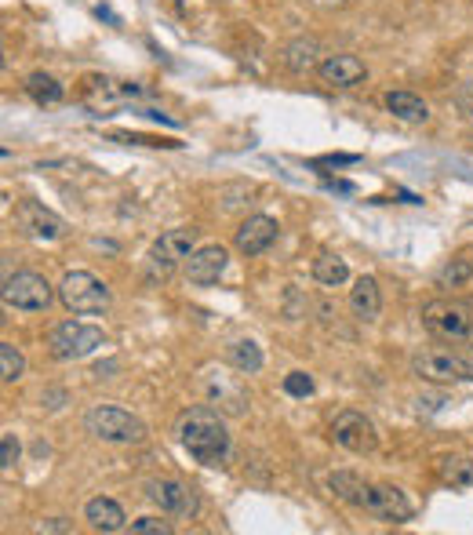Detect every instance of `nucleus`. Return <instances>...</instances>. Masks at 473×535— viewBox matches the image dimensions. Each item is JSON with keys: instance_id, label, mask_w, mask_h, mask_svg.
I'll list each match as a JSON object with an SVG mask.
<instances>
[{"instance_id": "1", "label": "nucleus", "mask_w": 473, "mask_h": 535, "mask_svg": "<svg viewBox=\"0 0 473 535\" xmlns=\"http://www.w3.org/2000/svg\"><path fill=\"white\" fill-rule=\"evenodd\" d=\"M328 488H332V492L339 495L343 503L357 506V510H364V514L379 517V521H386V525H404V521H412V517H415L412 495L404 492V488H397V485L364 481L361 474L339 470V474H332Z\"/></svg>"}, {"instance_id": "2", "label": "nucleus", "mask_w": 473, "mask_h": 535, "mask_svg": "<svg viewBox=\"0 0 473 535\" xmlns=\"http://www.w3.org/2000/svg\"><path fill=\"white\" fill-rule=\"evenodd\" d=\"M175 437H179L182 452L201 466H219L230 455V430L212 408H186L175 423Z\"/></svg>"}, {"instance_id": "3", "label": "nucleus", "mask_w": 473, "mask_h": 535, "mask_svg": "<svg viewBox=\"0 0 473 535\" xmlns=\"http://www.w3.org/2000/svg\"><path fill=\"white\" fill-rule=\"evenodd\" d=\"M423 328L441 343L473 346V303L466 299H433L423 306Z\"/></svg>"}, {"instance_id": "4", "label": "nucleus", "mask_w": 473, "mask_h": 535, "mask_svg": "<svg viewBox=\"0 0 473 535\" xmlns=\"http://www.w3.org/2000/svg\"><path fill=\"white\" fill-rule=\"evenodd\" d=\"M84 430L95 441H106V445H142L146 441V423H142L139 415L117 408V404H95V408H88Z\"/></svg>"}, {"instance_id": "5", "label": "nucleus", "mask_w": 473, "mask_h": 535, "mask_svg": "<svg viewBox=\"0 0 473 535\" xmlns=\"http://www.w3.org/2000/svg\"><path fill=\"white\" fill-rule=\"evenodd\" d=\"M102 346H106V332L84 321H62L48 335V350L55 361H84Z\"/></svg>"}, {"instance_id": "6", "label": "nucleus", "mask_w": 473, "mask_h": 535, "mask_svg": "<svg viewBox=\"0 0 473 535\" xmlns=\"http://www.w3.org/2000/svg\"><path fill=\"white\" fill-rule=\"evenodd\" d=\"M59 299L70 313L88 317V313H106V306H110V288H106V281H99L95 273L70 270L59 284Z\"/></svg>"}, {"instance_id": "7", "label": "nucleus", "mask_w": 473, "mask_h": 535, "mask_svg": "<svg viewBox=\"0 0 473 535\" xmlns=\"http://www.w3.org/2000/svg\"><path fill=\"white\" fill-rule=\"evenodd\" d=\"M197 252V230L193 226H175V230L161 233L150 248V273L153 277H172L186 259Z\"/></svg>"}, {"instance_id": "8", "label": "nucleus", "mask_w": 473, "mask_h": 535, "mask_svg": "<svg viewBox=\"0 0 473 535\" xmlns=\"http://www.w3.org/2000/svg\"><path fill=\"white\" fill-rule=\"evenodd\" d=\"M51 299H55V292H51V284L44 281L41 273L19 270L4 277V306H11V310L41 313L51 306Z\"/></svg>"}, {"instance_id": "9", "label": "nucleus", "mask_w": 473, "mask_h": 535, "mask_svg": "<svg viewBox=\"0 0 473 535\" xmlns=\"http://www.w3.org/2000/svg\"><path fill=\"white\" fill-rule=\"evenodd\" d=\"M332 441L339 448L353 455H372L379 448V434H375V423L357 408H343V412L332 419Z\"/></svg>"}, {"instance_id": "10", "label": "nucleus", "mask_w": 473, "mask_h": 535, "mask_svg": "<svg viewBox=\"0 0 473 535\" xmlns=\"http://www.w3.org/2000/svg\"><path fill=\"white\" fill-rule=\"evenodd\" d=\"M412 375L426 383H473V364L448 350H419L412 357Z\"/></svg>"}, {"instance_id": "11", "label": "nucleus", "mask_w": 473, "mask_h": 535, "mask_svg": "<svg viewBox=\"0 0 473 535\" xmlns=\"http://www.w3.org/2000/svg\"><path fill=\"white\" fill-rule=\"evenodd\" d=\"M135 95H139L135 84L113 81V77H99V73L84 77V84H81V102L91 113H99V117L102 113L117 110V106H124V102L135 99Z\"/></svg>"}, {"instance_id": "12", "label": "nucleus", "mask_w": 473, "mask_h": 535, "mask_svg": "<svg viewBox=\"0 0 473 535\" xmlns=\"http://www.w3.org/2000/svg\"><path fill=\"white\" fill-rule=\"evenodd\" d=\"M146 499L157 503L164 514H172V517H193L201 510L197 492H193L190 485L175 481V477H153V481H146Z\"/></svg>"}, {"instance_id": "13", "label": "nucleus", "mask_w": 473, "mask_h": 535, "mask_svg": "<svg viewBox=\"0 0 473 535\" xmlns=\"http://www.w3.org/2000/svg\"><path fill=\"white\" fill-rule=\"evenodd\" d=\"M317 77L328 88H357V84L368 81V66L357 55H350V51H335V55H324L321 59Z\"/></svg>"}, {"instance_id": "14", "label": "nucleus", "mask_w": 473, "mask_h": 535, "mask_svg": "<svg viewBox=\"0 0 473 535\" xmlns=\"http://www.w3.org/2000/svg\"><path fill=\"white\" fill-rule=\"evenodd\" d=\"M226 266H230V255H226V248L222 244H201L197 252L186 259V281L197 284V288H208V284H215L226 273Z\"/></svg>"}, {"instance_id": "15", "label": "nucleus", "mask_w": 473, "mask_h": 535, "mask_svg": "<svg viewBox=\"0 0 473 535\" xmlns=\"http://www.w3.org/2000/svg\"><path fill=\"white\" fill-rule=\"evenodd\" d=\"M277 241V223H273L270 215H248L241 226H237V233H233V248L241 255H262L270 244Z\"/></svg>"}, {"instance_id": "16", "label": "nucleus", "mask_w": 473, "mask_h": 535, "mask_svg": "<svg viewBox=\"0 0 473 535\" xmlns=\"http://www.w3.org/2000/svg\"><path fill=\"white\" fill-rule=\"evenodd\" d=\"M19 223H22V230L30 233V237H37V241H59V237L70 233V226L62 223L59 215L48 212V208L37 204V201L19 204Z\"/></svg>"}, {"instance_id": "17", "label": "nucleus", "mask_w": 473, "mask_h": 535, "mask_svg": "<svg viewBox=\"0 0 473 535\" xmlns=\"http://www.w3.org/2000/svg\"><path fill=\"white\" fill-rule=\"evenodd\" d=\"M84 521L95 532H121V528H128V517H124L121 503H113L106 495H95V499L84 503Z\"/></svg>"}, {"instance_id": "18", "label": "nucleus", "mask_w": 473, "mask_h": 535, "mask_svg": "<svg viewBox=\"0 0 473 535\" xmlns=\"http://www.w3.org/2000/svg\"><path fill=\"white\" fill-rule=\"evenodd\" d=\"M350 310H353V317H361V321H379V313H383V292H379V281H375V277H357V281H353Z\"/></svg>"}, {"instance_id": "19", "label": "nucleus", "mask_w": 473, "mask_h": 535, "mask_svg": "<svg viewBox=\"0 0 473 535\" xmlns=\"http://www.w3.org/2000/svg\"><path fill=\"white\" fill-rule=\"evenodd\" d=\"M281 62H284V70H288V73H295V77H306V73H313L317 66H321V44L299 37V41H292L288 48H284Z\"/></svg>"}, {"instance_id": "20", "label": "nucleus", "mask_w": 473, "mask_h": 535, "mask_svg": "<svg viewBox=\"0 0 473 535\" xmlns=\"http://www.w3.org/2000/svg\"><path fill=\"white\" fill-rule=\"evenodd\" d=\"M383 106L404 124H426L430 121V106H426L419 95H412V91H386Z\"/></svg>"}, {"instance_id": "21", "label": "nucleus", "mask_w": 473, "mask_h": 535, "mask_svg": "<svg viewBox=\"0 0 473 535\" xmlns=\"http://www.w3.org/2000/svg\"><path fill=\"white\" fill-rule=\"evenodd\" d=\"M437 481L448 488H473V459L470 455H441L437 459Z\"/></svg>"}, {"instance_id": "22", "label": "nucleus", "mask_w": 473, "mask_h": 535, "mask_svg": "<svg viewBox=\"0 0 473 535\" xmlns=\"http://www.w3.org/2000/svg\"><path fill=\"white\" fill-rule=\"evenodd\" d=\"M313 281L324 284V288H339V284L350 281V266H346L343 255L321 252L313 259Z\"/></svg>"}, {"instance_id": "23", "label": "nucleus", "mask_w": 473, "mask_h": 535, "mask_svg": "<svg viewBox=\"0 0 473 535\" xmlns=\"http://www.w3.org/2000/svg\"><path fill=\"white\" fill-rule=\"evenodd\" d=\"M226 361L237 368V372H244V375H255V372H262V346L255 343V339H233L230 346H226Z\"/></svg>"}, {"instance_id": "24", "label": "nucleus", "mask_w": 473, "mask_h": 535, "mask_svg": "<svg viewBox=\"0 0 473 535\" xmlns=\"http://www.w3.org/2000/svg\"><path fill=\"white\" fill-rule=\"evenodd\" d=\"M26 91H30V99L37 102V106H59L62 99H66V84H59L51 73H30L26 77Z\"/></svg>"}, {"instance_id": "25", "label": "nucleus", "mask_w": 473, "mask_h": 535, "mask_svg": "<svg viewBox=\"0 0 473 535\" xmlns=\"http://www.w3.org/2000/svg\"><path fill=\"white\" fill-rule=\"evenodd\" d=\"M473 277V263L470 259H452L437 270V288H463Z\"/></svg>"}, {"instance_id": "26", "label": "nucleus", "mask_w": 473, "mask_h": 535, "mask_svg": "<svg viewBox=\"0 0 473 535\" xmlns=\"http://www.w3.org/2000/svg\"><path fill=\"white\" fill-rule=\"evenodd\" d=\"M22 375H26V357L11 343H0V379L4 383H19Z\"/></svg>"}, {"instance_id": "27", "label": "nucleus", "mask_w": 473, "mask_h": 535, "mask_svg": "<svg viewBox=\"0 0 473 535\" xmlns=\"http://www.w3.org/2000/svg\"><path fill=\"white\" fill-rule=\"evenodd\" d=\"M131 535H172V521H161V517H135L131 521Z\"/></svg>"}, {"instance_id": "28", "label": "nucleus", "mask_w": 473, "mask_h": 535, "mask_svg": "<svg viewBox=\"0 0 473 535\" xmlns=\"http://www.w3.org/2000/svg\"><path fill=\"white\" fill-rule=\"evenodd\" d=\"M284 394L310 397L313 394V379L306 372H288V375H284Z\"/></svg>"}, {"instance_id": "29", "label": "nucleus", "mask_w": 473, "mask_h": 535, "mask_svg": "<svg viewBox=\"0 0 473 535\" xmlns=\"http://www.w3.org/2000/svg\"><path fill=\"white\" fill-rule=\"evenodd\" d=\"M15 463H19V441H15V434H4L0 437V466L11 470Z\"/></svg>"}, {"instance_id": "30", "label": "nucleus", "mask_w": 473, "mask_h": 535, "mask_svg": "<svg viewBox=\"0 0 473 535\" xmlns=\"http://www.w3.org/2000/svg\"><path fill=\"white\" fill-rule=\"evenodd\" d=\"M117 142H135V146H179V142H168V139H153V135H131V132H113Z\"/></svg>"}, {"instance_id": "31", "label": "nucleus", "mask_w": 473, "mask_h": 535, "mask_svg": "<svg viewBox=\"0 0 473 535\" xmlns=\"http://www.w3.org/2000/svg\"><path fill=\"white\" fill-rule=\"evenodd\" d=\"M361 157L357 153H335V157H321V161H313V168H343V164H357Z\"/></svg>"}, {"instance_id": "32", "label": "nucleus", "mask_w": 473, "mask_h": 535, "mask_svg": "<svg viewBox=\"0 0 473 535\" xmlns=\"http://www.w3.org/2000/svg\"><path fill=\"white\" fill-rule=\"evenodd\" d=\"M37 532H73V525L70 521H62V517H51V521H44Z\"/></svg>"}, {"instance_id": "33", "label": "nucleus", "mask_w": 473, "mask_h": 535, "mask_svg": "<svg viewBox=\"0 0 473 535\" xmlns=\"http://www.w3.org/2000/svg\"><path fill=\"white\" fill-rule=\"evenodd\" d=\"M310 4L321 11H339V8H350L353 0H310Z\"/></svg>"}, {"instance_id": "34", "label": "nucleus", "mask_w": 473, "mask_h": 535, "mask_svg": "<svg viewBox=\"0 0 473 535\" xmlns=\"http://www.w3.org/2000/svg\"><path fill=\"white\" fill-rule=\"evenodd\" d=\"M463 110H466V117L473 121V88H466L463 91Z\"/></svg>"}]
</instances>
